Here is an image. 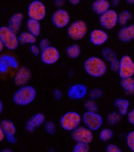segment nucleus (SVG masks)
Segmentation results:
<instances>
[{
	"instance_id": "nucleus-1",
	"label": "nucleus",
	"mask_w": 134,
	"mask_h": 152,
	"mask_svg": "<svg viewBox=\"0 0 134 152\" xmlns=\"http://www.w3.org/2000/svg\"><path fill=\"white\" fill-rule=\"evenodd\" d=\"M84 68L88 75L95 77L103 76L107 69L106 62L101 58L96 57L87 58L84 63Z\"/></svg>"
},
{
	"instance_id": "nucleus-2",
	"label": "nucleus",
	"mask_w": 134,
	"mask_h": 152,
	"mask_svg": "<svg viewBox=\"0 0 134 152\" xmlns=\"http://www.w3.org/2000/svg\"><path fill=\"white\" fill-rule=\"evenodd\" d=\"M36 91L32 86H24L14 93L13 100L17 105L25 106L31 103L35 99Z\"/></svg>"
},
{
	"instance_id": "nucleus-3",
	"label": "nucleus",
	"mask_w": 134,
	"mask_h": 152,
	"mask_svg": "<svg viewBox=\"0 0 134 152\" xmlns=\"http://www.w3.org/2000/svg\"><path fill=\"white\" fill-rule=\"evenodd\" d=\"M8 26H2L0 28V41L5 47L9 50H14L19 45L18 37Z\"/></svg>"
},
{
	"instance_id": "nucleus-4",
	"label": "nucleus",
	"mask_w": 134,
	"mask_h": 152,
	"mask_svg": "<svg viewBox=\"0 0 134 152\" xmlns=\"http://www.w3.org/2000/svg\"><path fill=\"white\" fill-rule=\"evenodd\" d=\"M88 31V26L82 20L74 21L69 26L67 33L69 37L74 40H79L83 38Z\"/></svg>"
},
{
	"instance_id": "nucleus-5",
	"label": "nucleus",
	"mask_w": 134,
	"mask_h": 152,
	"mask_svg": "<svg viewBox=\"0 0 134 152\" xmlns=\"http://www.w3.org/2000/svg\"><path fill=\"white\" fill-rule=\"evenodd\" d=\"M81 121V116L77 112H67L61 118L60 124L64 130L72 131L79 126Z\"/></svg>"
},
{
	"instance_id": "nucleus-6",
	"label": "nucleus",
	"mask_w": 134,
	"mask_h": 152,
	"mask_svg": "<svg viewBox=\"0 0 134 152\" xmlns=\"http://www.w3.org/2000/svg\"><path fill=\"white\" fill-rule=\"evenodd\" d=\"M46 8L42 2L34 0L30 3L28 8V15L30 18L40 21L45 18Z\"/></svg>"
},
{
	"instance_id": "nucleus-7",
	"label": "nucleus",
	"mask_w": 134,
	"mask_h": 152,
	"mask_svg": "<svg viewBox=\"0 0 134 152\" xmlns=\"http://www.w3.org/2000/svg\"><path fill=\"white\" fill-rule=\"evenodd\" d=\"M92 130L84 126H79L72 131L71 137L75 142L86 143H91L93 141Z\"/></svg>"
},
{
	"instance_id": "nucleus-8",
	"label": "nucleus",
	"mask_w": 134,
	"mask_h": 152,
	"mask_svg": "<svg viewBox=\"0 0 134 152\" xmlns=\"http://www.w3.org/2000/svg\"><path fill=\"white\" fill-rule=\"evenodd\" d=\"M83 120L85 125L92 131L99 130L103 123L102 117L100 115L88 111L84 114Z\"/></svg>"
},
{
	"instance_id": "nucleus-9",
	"label": "nucleus",
	"mask_w": 134,
	"mask_h": 152,
	"mask_svg": "<svg viewBox=\"0 0 134 152\" xmlns=\"http://www.w3.org/2000/svg\"><path fill=\"white\" fill-rule=\"evenodd\" d=\"M119 76L121 78L132 77L134 75V62L130 56H123L120 61Z\"/></svg>"
},
{
	"instance_id": "nucleus-10",
	"label": "nucleus",
	"mask_w": 134,
	"mask_h": 152,
	"mask_svg": "<svg viewBox=\"0 0 134 152\" xmlns=\"http://www.w3.org/2000/svg\"><path fill=\"white\" fill-rule=\"evenodd\" d=\"M118 21V15L114 10L109 9L100 15L99 22L103 28L107 30L113 29Z\"/></svg>"
},
{
	"instance_id": "nucleus-11",
	"label": "nucleus",
	"mask_w": 134,
	"mask_h": 152,
	"mask_svg": "<svg viewBox=\"0 0 134 152\" xmlns=\"http://www.w3.org/2000/svg\"><path fill=\"white\" fill-rule=\"evenodd\" d=\"M52 20L55 27L60 28H64L70 22V15L65 10L58 9L53 13Z\"/></svg>"
},
{
	"instance_id": "nucleus-12",
	"label": "nucleus",
	"mask_w": 134,
	"mask_h": 152,
	"mask_svg": "<svg viewBox=\"0 0 134 152\" xmlns=\"http://www.w3.org/2000/svg\"><path fill=\"white\" fill-rule=\"evenodd\" d=\"M59 51L54 47L50 46L41 51V58L44 64L51 65L55 64L59 59Z\"/></svg>"
},
{
	"instance_id": "nucleus-13",
	"label": "nucleus",
	"mask_w": 134,
	"mask_h": 152,
	"mask_svg": "<svg viewBox=\"0 0 134 152\" xmlns=\"http://www.w3.org/2000/svg\"><path fill=\"white\" fill-rule=\"evenodd\" d=\"M30 70L27 66H22L18 70L14 78L15 86L22 87L27 84L32 78Z\"/></svg>"
},
{
	"instance_id": "nucleus-14",
	"label": "nucleus",
	"mask_w": 134,
	"mask_h": 152,
	"mask_svg": "<svg viewBox=\"0 0 134 152\" xmlns=\"http://www.w3.org/2000/svg\"><path fill=\"white\" fill-rule=\"evenodd\" d=\"M101 53L104 58L109 62L111 70L114 72L119 71L120 61L117 58L115 52L109 48H105L102 50Z\"/></svg>"
},
{
	"instance_id": "nucleus-15",
	"label": "nucleus",
	"mask_w": 134,
	"mask_h": 152,
	"mask_svg": "<svg viewBox=\"0 0 134 152\" xmlns=\"http://www.w3.org/2000/svg\"><path fill=\"white\" fill-rule=\"evenodd\" d=\"M45 117L42 113H37L32 116L25 125V129L29 133H32L37 128L42 125L45 123Z\"/></svg>"
},
{
	"instance_id": "nucleus-16",
	"label": "nucleus",
	"mask_w": 134,
	"mask_h": 152,
	"mask_svg": "<svg viewBox=\"0 0 134 152\" xmlns=\"http://www.w3.org/2000/svg\"><path fill=\"white\" fill-rule=\"evenodd\" d=\"M87 89L85 86L81 84H76L72 86L68 90V97L72 100L82 99L87 94Z\"/></svg>"
},
{
	"instance_id": "nucleus-17",
	"label": "nucleus",
	"mask_w": 134,
	"mask_h": 152,
	"mask_svg": "<svg viewBox=\"0 0 134 152\" xmlns=\"http://www.w3.org/2000/svg\"><path fill=\"white\" fill-rule=\"evenodd\" d=\"M108 37L107 33L100 29L93 30L90 36L91 42L97 46H100L104 44L107 41Z\"/></svg>"
},
{
	"instance_id": "nucleus-18",
	"label": "nucleus",
	"mask_w": 134,
	"mask_h": 152,
	"mask_svg": "<svg viewBox=\"0 0 134 152\" xmlns=\"http://www.w3.org/2000/svg\"><path fill=\"white\" fill-rule=\"evenodd\" d=\"M118 39L122 42L128 43L134 39V24L124 26L118 31Z\"/></svg>"
},
{
	"instance_id": "nucleus-19",
	"label": "nucleus",
	"mask_w": 134,
	"mask_h": 152,
	"mask_svg": "<svg viewBox=\"0 0 134 152\" xmlns=\"http://www.w3.org/2000/svg\"><path fill=\"white\" fill-rule=\"evenodd\" d=\"M24 17L23 14L22 13H15L9 19L8 27L13 32L17 34L21 29Z\"/></svg>"
},
{
	"instance_id": "nucleus-20",
	"label": "nucleus",
	"mask_w": 134,
	"mask_h": 152,
	"mask_svg": "<svg viewBox=\"0 0 134 152\" xmlns=\"http://www.w3.org/2000/svg\"><path fill=\"white\" fill-rule=\"evenodd\" d=\"M110 7V3L108 0H96L92 5L93 11L100 16L109 10Z\"/></svg>"
},
{
	"instance_id": "nucleus-21",
	"label": "nucleus",
	"mask_w": 134,
	"mask_h": 152,
	"mask_svg": "<svg viewBox=\"0 0 134 152\" xmlns=\"http://www.w3.org/2000/svg\"><path fill=\"white\" fill-rule=\"evenodd\" d=\"M0 129H2L7 136H14L16 132V129L13 122L9 120L4 119L0 123Z\"/></svg>"
},
{
	"instance_id": "nucleus-22",
	"label": "nucleus",
	"mask_w": 134,
	"mask_h": 152,
	"mask_svg": "<svg viewBox=\"0 0 134 152\" xmlns=\"http://www.w3.org/2000/svg\"><path fill=\"white\" fill-rule=\"evenodd\" d=\"M27 25L28 31L30 33L36 37L40 34L41 27L39 21L29 18L27 20Z\"/></svg>"
},
{
	"instance_id": "nucleus-23",
	"label": "nucleus",
	"mask_w": 134,
	"mask_h": 152,
	"mask_svg": "<svg viewBox=\"0 0 134 152\" xmlns=\"http://www.w3.org/2000/svg\"><path fill=\"white\" fill-rule=\"evenodd\" d=\"M19 43L21 45L35 44L37 41L36 37L29 32H23L18 37Z\"/></svg>"
},
{
	"instance_id": "nucleus-24",
	"label": "nucleus",
	"mask_w": 134,
	"mask_h": 152,
	"mask_svg": "<svg viewBox=\"0 0 134 152\" xmlns=\"http://www.w3.org/2000/svg\"><path fill=\"white\" fill-rule=\"evenodd\" d=\"M114 106L118 109L119 113L124 115L127 113L130 102L128 100L122 99H117L114 101Z\"/></svg>"
},
{
	"instance_id": "nucleus-25",
	"label": "nucleus",
	"mask_w": 134,
	"mask_h": 152,
	"mask_svg": "<svg viewBox=\"0 0 134 152\" xmlns=\"http://www.w3.org/2000/svg\"><path fill=\"white\" fill-rule=\"evenodd\" d=\"M120 85L128 93H134V79L132 77L122 78Z\"/></svg>"
},
{
	"instance_id": "nucleus-26",
	"label": "nucleus",
	"mask_w": 134,
	"mask_h": 152,
	"mask_svg": "<svg viewBox=\"0 0 134 152\" xmlns=\"http://www.w3.org/2000/svg\"><path fill=\"white\" fill-rule=\"evenodd\" d=\"M81 52V48L77 44H72L67 48L66 53L67 56L71 58H76L79 57Z\"/></svg>"
},
{
	"instance_id": "nucleus-27",
	"label": "nucleus",
	"mask_w": 134,
	"mask_h": 152,
	"mask_svg": "<svg viewBox=\"0 0 134 152\" xmlns=\"http://www.w3.org/2000/svg\"><path fill=\"white\" fill-rule=\"evenodd\" d=\"M132 18V14L130 11L124 10L118 15V23L122 26H125Z\"/></svg>"
},
{
	"instance_id": "nucleus-28",
	"label": "nucleus",
	"mask_w": 134,
	"mask_h": 152,
	"mask_svg": "<svg viewBox=\"0 0 134 152\" xmlns=\"http://www.w3.org/2000/svg\"><path fill=\"white\" fill-rule=\"evenodd\" d=\"M122 115L117 112H111L108 115L107 117V122L109 125H115L119 123L121 120Z\"/></svg>"
},
{
	"instance_id": "nucleus-29",
	"label": "nucleus",
	"mask_w": 134,
	"mask_h": 152,
	"mask_svg": "<svg viewBox=\"0 0 134 152\" xmlns=\"http://www.w3.org/2000/svg\"><path fill=\"white\" fill-rule=\"evenodd\" d=\"M114 132L109 129H104L100 132L99 137L100 139L104 142H107L110 140L113 137Z\"/></svg>"
},
{
	"instance_id": "nucleus-30",
	"label": "nucleus",
	"mask_w": 134,
	"mask_h": 152,
	"mask_svg": "<svg viewBox=\"0 0 134 152\" xmlns=\"http://www.w3.org/2000/svg\"><path fill=\"white\" fill-rule=\"evenodd\" d=\"M84 107L88 112L97 113L99 111L97 104L93 99H88L86 100L84 103Z\"/></svg>"
},
{
	"instance_id": "nucleus-31",
	"label": "nucleus",
	"mask_w": 134,
	"mask_h": 152,
	"mask_svg": "<svg viewBox=\"0 0 134 152\" xmlns=\"http://www.w3.org/2000/svg\"><path fill=\"white\" fill-rule=\"evenodd\" d=\"M90 147L88 143L77 142L73 149V152H87L89 151Z\"/></svg>"
},
{
	"instance_id": "nucleus-32",
	"label": "nucleus",
	"mask_w": 134,
	"mask_h": 152,
	"mask_svg": "<svg viewBox=\"0 0 134 152\" xmlns=\"http://www.w3.org/2000/svg\"><path fill=\"white\" fill-rule=\"evenodd\" d=\"M44 128L46 132L49 134L53 135L56 131V126L53 122L48 121L45 123Z\"/></svg>"
},
{
	"instance_id": "nucleus-33",
	"label": "nucleus",
	"mask_w": 134,
	"mask_h": 152,
	"mask_svg": "<svg viewBox=\"0 0 134 152\" xmlns=\"http://www.w3.org/2000/svg\"><path fill=\"white\" fill-rule=\"evenodd\" d=\"M103 95V91L100 88H94L89 92V96L90 99L95 100L101 97Z\"/></svg>"
},
{
	"instance_id": "nucleus-34",
	"label": "nucleus",
	"mask_w": 134,
	"mask_h": 152,
	"mask_svg": "<svg viewBox=\"0 0 134 152\" xmlns=\"http://www.w3.org/2000/svg\"><path fill=\"white\" fill-rule=\"evenodd\" d=\"M127 143L129 148L134 152V131L129 133L126 137Z\"/></svg>"
},
{
	"instance_id": "nucleus-35",
	"label": "nucleus",
	"mask_w": 134,
	"mask_h": 152,
	"mask_svg": "<svg viewBox=\"0 0 134 152\" xmlns=\"http://www.w3.org/2000/svg\"><path fill=\"white\" fill-rule=\"evenodd\" d=\"M50 46H51V42L50 40L47 38H43L39 42V47L41 51Z\"/></svg>"
},
{
	"instance_id": "nucleus-36",
	"label": "nucleus",
	"mask_w": 134,
	"mask_h": 152,
	"mask_svg": "<svg viewBox=\"0 0 134 152\" xmlns=\"http://www.w3.org/2000/svg\"><path fill=\"white\" fill-rule=\"evenodd\" d=\"M106 150L108 152H122V150L117 145L113 144H110L108 145Z\"/></svg>"
},
{
	"instance_id": "nucleus-37",
	"label": "nucleus",
	"mask_w": 134,
	"mask_h": 152,
	"mask_svg": "<svg viewBox=\"0 0 134 152\" xmlns=\"http://www.w3.org/2000/svg\"><path fill=\"white\" fill-rule=\"evenodd\" d=\"M30 51L35 56H38L40 54V49L39 47L37 46L34 44H32L30 48Z\"/></svg>"
},
{
	"instance_id": "nucleus-38",
	"label": "nucleus",
	"mask_w": 134,
	"mask_h": 152,
	"mask_svg": "<svg viewBox=\"0 0 134 152\" xmlns=\"http://www.w3.org/2000/svg\"><path fill=\"white\" fill-rule=\"evenodd\" d=\"M53 95L54 98L57 100H59L62 99L63 93L59 89H56L54 91Z\"/></svg>"
},
{
	"instance_id": "nucleus-39",
	"label": "nucleus",
	"mask_w": 134,
	"mask_h": 152,
	"mask_svg": "<svg viewBox=\"0 0 134 152\" xmlns=\"http://www.w3.org/2000/svg\"><path fill=\"white\" fill-rule=\"evenodd\" d=\"M127 118L130 123L134 125V109L129 112Z\"/></svg>"
},
{
	"instance_id": "nucleus-40",
	"label": "nucleus",
	"mask_w": 134,
	"mask_h": 152,
	"mask_svg": "<svg viewBox=\"0 0 134 152\" xmlns=\"http://www.w3.org/2000/svg\"><path fill=\"white\" fill-rule=\"evenodd\" d=\"M5 137L8 142L12 144H15L17 142V139L14 137V136H7Z\"/></svg>"
},
{
	"instance_id": "nucleus-41",
	"label": "nucleus",
	"mask_w": 134,
	"mask_h": 152,
	"mask_svg": "<svg viewBox=\"0 0 134 152\" xmlns=\"http://www.w3.org/2000/svg\"><path fill=\"white\" fill-rule=\"evenodd\" d=\"M64 1H55V5L56 7L60 8L64 5Z\"/></svg>"
},
{
	"instance_id": "nucleus-42",
	"label": "nucleus",
	"mask_w": 134,
	"mask_h": 152,
	"mask_svg": "<svg viewBox=\"0 0 134 152\" xmlns=\"http://www.w3.org/2000/svg\"><path fill=\"white\" fill-rule=\"evenodd\" d=\"M120 4V0H112L111 4L112 7L116 8L118 7Z\"/></svg>"
},
{
	"instance_id": "nucleus-43",
	"label": "nucleus",
	"mask_w": 134,
	"mask_h": 152,
	"mask_svg": "<svg viewBox=\"0 0 134 152\" xmlns=\"http://www.w3.org/2000/svg\"><path fill=\"white\" fill-rule=\"evenodd\" d=\"M0 136H1V137H0V141L2 142V141L4 139V137H5V134L3 130L1 129H0Z\"/></svg>"
},
{
	"instance_id": "nucleus-44",
	"label": "nucleus",
	"mask_w": 134,
	"mask_h": 152,
	"mask_svg": "<svg viewBox=\"0 0 134 152\" xmlns=\"http://www.w3.org/2000/svg\"><path fill=\"white\" fill-rule=\"evenodd\" d=\"M69 1L71 4L76 5L80 3V0H69Z\"/></svg>"
},
{
	"instance_id": "nucleus-45",
	"label": "nucleus",
	"mask_w": 134,
	"mask_h": 152,
	"mask_svg": "<svg viewBox=\"0 0 134 152\" xmlns=\"http://www.w3.org/2000/svg\"><path fill=\"white\" fill-rule=\"evenodd\" d=\"M0 42H1V43H0V52H1L2 50H4V49L5 46L4 44H3V43L2 42L0 41Z\"/></svg>"
},
{
	"instance_id": "nucleus-46",
	"label": "nucleus",
	"mask_w": 134,
	"mask_h": 152,
	"mask_svg": "<svg viewBox=\"0 0 134 152\" xmlns=\"http://www.w3.org/2000/svg\"><path fill=\"white\" fill-rule=\"evenodd\" d=\"M3 109V106L2 104V101H0V113H2Z\"/></svg>"
},
{
	"instance_id": "nucleus-47",
	"label": "nucleus",
	"mask_w": 134,
	"mask_h": 152,
	"mask_svg": "<svg viewBox=\"0 0 134 152\" xmlns=\"http://www.w3.org/2000/svg\"><path fill=\"white\" fill-rule=\"evenodd\" d=\"M127 3L129 4H134V0H125Z\"/></svg>"
},
{
	"instance_id": "nucleus-48",
	"label": "nucleus",
	"mask_w": 134,
	"mask_h": 152,
	"mask_svg": "<svg viewBox=\"0 0 134 152\" xmlns=\"http://www.w3.org/2000/svg\"><path fill=\"white\" fill-rule=\"evenodd\" d=\"M1 151L4 152H12V151L10 149L7 148V149H3V150H2Z\"/></svg>"
},
{
	"instance_id": "nucleus-49",
	"label": "nucleus",
	"mask_w": 134,
	"mask_h": 152,
	"mask_svg": "<svg viewBox=\"0 0 134 152\" xmlns=\"http://www.w3.org/2000/svg\"><path fill=\"white\" fill-rule=\"evenodd\" d=\"M55 1H64V0H55Z\"/></svg>"
}]
</instances>
